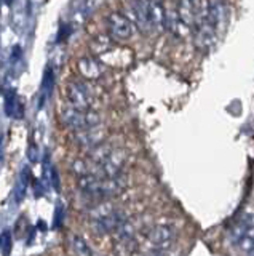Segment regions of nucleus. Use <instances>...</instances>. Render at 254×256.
Wrapping results in <instances>:
<instances>
[{
    "label": "nucleus",
    "instance_id": "f257e3e1",
    "mask_svg": "<svg viewBox=\"0 0 254 256\" xmlns=\"http://www.w3.org/2000/svg\"><path fill=\"white\" fill-rule=\"evenodd\" d=\"M125 184L117 178H99V176H83V178H78V188L83 192H86L91 197H98V198H106V197H112L120 194Z\"/></svg>",
    "mask_w": 254,
    "mask_h": 256
},
{
    "label": "nucleus",
    "instance_id": "f03ea898",
    "mask_svg": "<svg viewBox=\"0 0 254 256\" xmlns=\"http://www.w3.org/2000/svg\"><path fill=\"white\" fill-rule=\"evenodd\" d=\"M59 118H61L62 125L72 128V130H75V132L88 130V128L99 126V124H101V116L91 109L82 110V109L67 108L61 112Z\"/></svg>",
    "mask_w": 254,
    "mask_h": 256
},
{
    "label": "nucleus",
    "instance_id": "7ed1b4c3",
    "mask_svg": "<svg viewBox=\"0 0 254 256\" xmlns=\"http://www.w3.org/2000/svg\"><path fill=\"white\" fill-rule=\"evenodd\" d=\"M107 30L114 40H126L134 34V24L123 13L112 12L106 18Z\"/></svg>",
    "mask_w": 254,
    "mask_h": 256
},
{
    "label": "nucleus",
    "instance_id": "20e7f679",
    "mask_svg": "<svg viewBox=\"0 0 254 256\" xmlns=\"http://www.w3.org/2000/svg\"><path fill=\"white\" fill-rule=\"evenodd\" d=\"M174 236H176V232H174L173 226L160 224V226H155L147 232V245L154 252H166L168 248H171Z\"/></svg>",
    "mask_w": 254,
    "mask_h": 256
},
{
    "label": "nucleus",
    "instance_id": "39448f33",
    "mask_svg": "<svg viewBox=\"0 0 254 256\" xmlns=\"http://www.w3.org/2000/svg\"><path fill=\"white\" fill-rule=\"evenodd\" d=\"M64 93L67 96L69 102L72 104L74 109L88 110L93 104V96L88 90V86L82 82H69L66 84Z\"/></svg>",
    "mask_w": 254,
    "mask_h": 256
},
{
    "label": "nucleus",
    "instance_id": "423d86ee",
    "mask_svg": "<svg viewBox=\"0 0 254 256\" xmlns=\"http://www.w3.org/2000/svg\"><path fill=\"white\" fill-rule=\"evenodd\" d=\"M126 222V216L125 213L114 210L107 213L102 218H98L93 221V229L98 232V234H109V232H117L123 224Z\"/></svg>",
    "mask_w": 254,
    "mask_h": 256
},
{
    "label": "nucleus",
    "instance_id": "0eeeda50",
    "mask_svg": "<svg viewBox=\"0 0 254 256\" xmlns=\"http://www.w3.org/2000/svg\"><path fill=\"white\" fill-rule=\"evenodd\" d=\"M234 240L243 253H246L248 256H254V224H240L234 232Z\"/></svg>",
    "mask_w": 254,
    "mask_h": 256
},
{
    "label": "nucleus",
    "instance_id": "6e6552de",
    "mask_svg": "<svg viewBox=\"0 0 254 256\" xmlns=\"http://www.w3.org/2000/svg\"><path fill=\"white\" fill-rule=\"evenodd\" d=\"M128 10L131 13V22L138 26L141 30H150L152 24H150V14H149V4L147 2H133L128 4Z\"/></svg>",
    "mask_w": 254,
    "mask_h": 256
},
{
    "label": "nucleus",
    "instance_id": "1a4fd4ad",
    "mask_svg": "<svg viewBox=\"0 0 254 256\" xmlns=\"http://www.w3.org/2000/svg\"><path fill=\"white\" fill-rule=\"evenodd\" d=\"M104 138H106V133L98 126L88 128V130H82V132H75V134H74V140L78 146L90 148V149L101 146Z\"/></svg>",
    "mask_w": 254,
    "mask_h": 256
},
{
    "label": "nucleus",
    "instance_id": "9d476101",
    "mask_svg": "<svg viewBox=\"0 0 254 256\" xmlns=\"http://www.w3.org/2000/svg\"><path fill=\"white\" fill-rule=\"evenodd\" d=\"M77 69L80 72V76L88 78V80H98L104 76V68L102 64L91 58V56H85V58H80L77 61Z\"/></svg>",
    "mask_w": 254,
    "mask_h": 256
},
{
    "label": "nucleus",
    "instance_id": "9b49d317",
    "mask_svg": "<svg viewBox=\"0 0 254 256\" xmlns=\"http://www.w3.org/2000/svg\"><path fill=\"white\" fill-rule=\"evenodd\" d=\"M30 172L29 168H22L21 170V174H19V180L16 182V186H14V200H16L18 204H21L22 200H24L26 194H27V189H29V182H30Z\"/></svg>",
    "mask_w": 254,
    "mask_h": 256
},
{
    "label": "nucleus",
    "instance_id": "f8f14e48",
    "mask_svg": "<svg viewBox=\"0 0 254 256\" xmlns=\"http://www.w3.org/2000/svg\"><path fill=\"white\" fill-rule=\"evenodd\" d=\"M53 88H54V70L50 66H46L43 70V77H42V96L43 98L51 94Z\"/></svg>",
    "mask_w": 254,
    "mask_h": 256
},
{
    "label": "nucleus",
    "instance_id": "ddd939ff",
    "mask_svg": "<svg viewBox=\"0 0 254 256\" xmlns=\"http://www.w3.org/2000/svg\"><path fill=\"white\" fill-rule=\"evenodd\" d=\"M18 94L16 90L10 88L8 92L5 94V104H3V109H5V114L8 117H14V109H16V104H18Z\"/></svg>",
    "mask_w": 254,
    "mask_h": 256
},
{
    "label": "nucleus",
    "instance_id": "4468645a",
    "mask_svg": "<svg viewBox=\"0 0 254 256\" xmlns=\"http://www.w3.org/2000/svg\"><path fill=\"white\" fill-rule=\"evenodd\" d=\"M13 250V237L10 230H3L0 234V253L2 256H10Z\"/></svg>",
    "mask_w": 254,
    "mask_h": 256
},
{
    "label": "nucleus",
    "instance_id": "2eb2a0df",
    "mask_svg": "<svg viewBox=\"0 0 254 256\" xmlns=\"http://www.w3.org/2000/svg\"><path fill=\"white\" fill-rule=\"evenodd\" d=\"M72 172L78 176V178H83V176H90V174H94V170L90 166V164L86 162V160H75L72 164Z\"/></svg>",
    "mask_w": 254,
    "mask_h": 256
},
{
    "label": "nucleus",
    "instance_id": "dca6fc26",
    "mask_svg": "<svg viewBox=\"0 0 254 256\" xmlns=\"http://www.w3.org/2000/svg\"><path fill=\"white\" fill-rule=\"evenodd\" d=\"M72 245L75 250L80 253V254H85V256H91V250H90V246L86 245V242L82 238V237H78V236H74L72 237Z\"/></svg>",
    "mask_w": 254,
    "mask_h": 256
},
{
    "label": "nucleus",
    "instance_id": "f3484780",
    "mask_svg": "<svg viewBox=\"0 0 254 256\" xmlns=\"http://www.w3.org/2000/svg\"><path fill=\"white\" fill-rule=\"evenodd\" d=\"M62 221H64V205L58 204L54 208V216H53V228L59 229L62 226Z\"/></svg>",
    "mask_w": 254,
    "mask_h": 256
},
{
    "label": "nucleus",
    "instance_id": "a211bd4d",
    "mask_svg": "<svg viewBox=\"0 0 254 256\" xmlns=\"http://www.w3.org/2000/svg\"><path fill=\"white\" fill-rule=\"evenodd\" d=\"M70 34H72V26L70 24H61L59 26V32L56 36V42H62V40H66L70 37Z\"/></svg>",
    "mask_w": 254,
    "mask_h": 256
},
{
    "label": "nucleus",
    "instance_id": "6ab92c4d",
    "mask_svg": "<svg viewBox=\"0 0 254 256\" xmlns=\"http://www.w3.org/2000/svg\"><path fill=\"white\" fill-rule=\"evenodd\" d=\"M50 178H51V184H53V188L54 190H59L61 189V182H59V173H58V168L56 166H51V170H50Z\"/></svg>",
    "mask_w": 254,
    "mask_h": 256
},
{
    "label": "nucleus",
    "instance_id": "aec40b11",
    "mask_svg": "<svg viewBox=\"0 0 254 256\" xmlns=\"http://www.w3.org/2000/svg\"><path fill=\"white\" fill-rule=\"evenodd\" d=\"M27 158L30 160V162H37V160H38V156H37V148L34 146V144L27 149Z\"/></svg>",
    "mask_w": 254,
    "mask_h": 256
},
{
    "label": "nucleus",
    "instance_id": "412c9836",
    "mask_svg": "<svg viewBox=\"0 0 254 256\" xmlns=\"http://www.w3.org/2000/svg\"><path fill=\"white\" fill-rule=\"evenodd\" d=\"M14 117H16V118H22V117H24V106H22L21 100H18L16 109H14Z\"/></svg>",
    "mask_w": 254,
    "mask_h": 256
}]
</instances>
